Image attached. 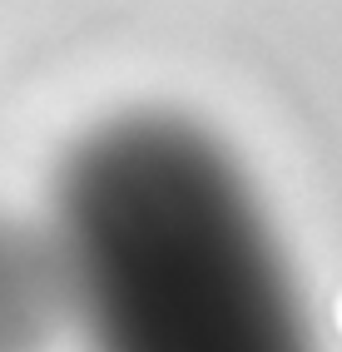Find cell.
<instances>
[{
  "label": "cell",
  "mask_w": 342,
  "mask_h": 352,
  "mask_svg": "<svg viewBox=\"0 0 342 352\" xmlns=\"http://www.w3.org/2000/svg\"><path fill=\"white\" fill-rule=\"evenodd\" d=\"M65 302L50 233L0 223V347L35 342L50 313Z\"/></svg>",
  "instance_id": "cell-2"
},
{
  "label": "cell",
  "mask_w": 342,
  "mask_h": 352,
  "mask_svg": "<svg viewBox=\"0 0 342 352\" xmlns=\"http://www.w3.org/2000/svg\"><path fill=\"white\" fill-rule=\"evenodd\" d=\"M65 308L124 352H268L303 342L298 293L263 208L203 129L129 114L55 184Z\"/></svg>",
  "instance_id": "cell-1"
}]
</instances>
